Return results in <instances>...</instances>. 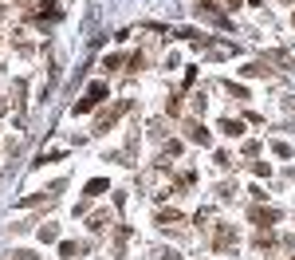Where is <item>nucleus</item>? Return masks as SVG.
Returning <instances> with one entry per match:
<instances>
[{
    "label": "nucleus",
    "mask_w": 295,
    "mask_h": 260,
    "mask_svg": "<svg viewBox=\"0 0 295 260\" xmlns=\"http://www.w3.org/2000/svg\"><path fill=\"white\" fill-rule=\"evenodd\" d=\"M126 110H130V103H126V99H118L114 107H110V110H106V114H103V119H99V130H110V126H114L118 119L126 114Z\"/></svg>",
    "instance_id": "2"
},
{
    "label": "nucleus",
    "mask_w": 295,
    "mask_h": 260,
    "mask_svg": "<svg viewBox=\"0 0 295 260\" xmlns=\"http://www.w3.org/2000/svg\"><path fill=\"white\" fill-rule=\"evenodd\" d=\"M185 138L189 142H201V146H209V130L201 123H185Z\"/></svg>",
    "instance_id": "3"
},
{
    "label": "nucleus",
    "mask_w": 295,
    "mask_h": 260,
    "mask_svg": "<svg viewBox=\"0 0 295 260\" xmlns=\"http://www.w3.org/2000/svg\"><path fill=\"white\" fill-rule=\"evenodd\" d=\"M59 256L63 260H79L83 256V245H71V241H67V245H59Z\"/></svg>",
    "instance_id": "4"
},
{
    "label": "nucleus",
    "mask_w": 295,
    "mask_h": 260,
    "mask_svg": "<svg viewBox=\"0 0 295 260\" xmlns=\"http://www.w3.org/2000/svg\"><path fill=\"white\" fill-rule=\"evenodd\" d=\"M99 193H106V182H91L87 185V197H99Z\"/></svg>",
    "instance_id": "9"
},
{
    "label": "nucleus",
    "mask_w": 295,
    "mask_h": 260,
    "mask_svg": "<svg viewBox=\"0 0 295 260\" xmlns=\"http://www.w3.org/2000/svg\"><path fill=\"white\" fill-rule=\"evenodd\" d=\"M106 225H110V217H106V213H95V217H91V229H95V233L106 229Z\"/></svg>",
    "instance_id": "8"
},
{
    "label": "nucleus",
    "mask_w": 295,
    "mask_h": 260,
    "mask_svg": "<svg viewBox=\"0 0 295 260\" xmlns=\"http://www.w3.org/2000/svg\"><path fill=\"white\" fill-rule=\"evenodd\" d=\"M177 221H181V213H173V209H169V213H162V217H158V225H162V229H169V225H177Z\"/></svg>",
    "instance_id": "7"
},
{
    "label": "nucleus",
    "mask_w": 295,
    "mask_h": 260,
    "mask_svg": "<svg viewBox=\"0 0 295 260\" xmlns=\"http://www.w3.org/2000/svg\"><path fill=\"white\" fill-rule=\"evenodd\" d=\"M228 245H236V233L232 229H221V233H217V248H228Z\"/></svg>",
    "instance_id": "6"
},
{
    "label": "nucleus",
    "mask_w": 295,
    "mask_h": 260,
    "mask_svg": "<svg viewBox=\"0 0 295 260\" xmlns=\"http://www.w3.org/2000/svg\"><path fill=\"white\" fill-rule=\"evenodd\" d=\"M103 99H106V83H91V87H87V95H83V99L75 103V110L83 114V110H91L95 103H103Z\"/></svg>",
    "instance_id": "1"
},
{
    "label": "nucleus",
    "mask_w": 295,
    "mask_h": 260,
    "mask_svg": "<svg viewBox=\"0 0 295 260\" xmlns=\"http://www.w3.org/2000/svg\"><path fill=\"white\" fill-rule=\"evenodd\" d=\"M224 4H232V8H236V4H240V0H224Z\"/></svg>",
    "instance_id": "13"
},
{
    "label": "nucleus",
    "mask_w": 295,
    "mask_h": 260,
    "mask_svg": "<svg viewBox=\"0 0 295 260\" xmlns=\"http://www.w3.org/2000/svg\"><path fill=\"white\" fill-rule=\"evenodd\" d=\"M252 217H256L260 225H268V221H276V213H272V209H256V213H252Z\"/></svg>",
    "instance_id": "10"
},
{
    "label": "nucleus",
    "mask_w": 295,
    "mask_h": 260,
    "mask_svg": "<svg viewBox=\"0 0 295 260\" xmlns=\"http://www.w3.org/2000/svg\"><path fill=\"white\" fill-rule=\"evenodd\" d=\"M40 241H55V225H44L40 229Z\"/></svg>",
    "instance_id": "11"
},
{
    "label": "nucleus",
    "mask_w": 295,
    "mask_h": 260,
    "mask_svg": "<svg viewBox=\"0 0 295 260\" xmlns=\"http://www.w3.org/2000/svg\"><path fill=\"white\" fill-rule=\"evenodd\" d=\"M221 130H224L228 138H240V134H244V126H240V123H232V119H224V123H221Z\"/></svg>",
    "instance_id": "5"
},
{
    "label": "nucleus",
    "mask_w": 295,
    "mask_h": 260,
    "mask_svg": "<svg viewBox=\"0 0 295 260\" xmlns=\"http://www.w3.org/2000/svg\"><path fill=\"white\" fill-rule=\"evenodd\" d=\"M12 260H36V252H28V248H20V252H12Z\"/></svg>",
    "instance_id": "12"
}]
</instances>
